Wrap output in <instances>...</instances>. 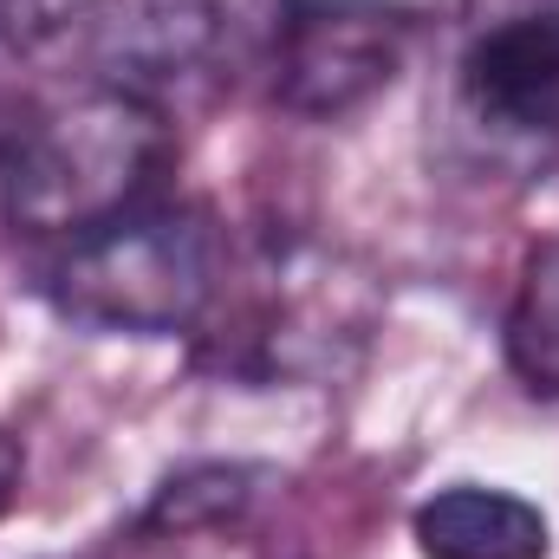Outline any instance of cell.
I'll use <instances>...</instances> for the list:
<instances>
[{
    "mask_svg": "<svg viewBox=\"0 0 559 559\" xmlns=\"http://www.w3.org/2000/svg\"><path fill=\"white\" fill-rule=\"evenodd\" d=\"M176 156L156 98L85 85L46 111H26L0 150V215L33 241H79L143 209Z\"/></svg>",
    "mask_w": 559,
    "mask_h": 559,
    "instance_id": "obj_1",
    "label": "cell"
},
{
    "mask_svg": "<svg viewBox=\"0 0 559 559\" xmlns=\"http://www.w3.org/2000/svg\"><path fill=\"white\" fill-rule=\"evenodd\" d=\"M13 124H20V118H7V111H0V150H7V138H13Z\"/></svg>",
    "mask_w": 559,
    "mask_h": 559,
    "instance_id": "obj_11",
    "label": "cell"
},
{
    "mask_svg": "<svg viewBox=\"0 0 559 559\" xmlns=\"http://www.w3.org/2000/svg\"><path fill=\"white\" fill-rule=\"evenodd\" d=\"M455 111L488 150L554 156L559 150V7L508 13L481 26L455 59Z\"/></svg>",
    "mask_w": 559,
    "mask_h": 559,
    "instance_id": "obj_5",
    "label": "cell"
},
{
    "mask_svg": "<svg viewBox=\"0 0 559 559\" xmlns=\"http://www.w3.org/2000/svg\"><path fill=\"white\" fill-rule=\"evenodd\" d=\"M299 0H79L66 39L92 85L156 98L169 85L267 79Z\"/></svg>",
    "mask_w": 559,
    "mask_h": 559,
    "instance_id": "obj_3",
    "label": "cell"
},
{
    "mask_svg": "<svg viewBox=\"0 0 559 559\" xmlns=\"http://www.w3.org/2000/svg\"><path fill=\"white\" fill-rule=\"evenodd\" d=\"M501 352H508V371L534 397H559V235L534 241L521 274H514V299H508V319H501Z\"/></svg>",
    "mask_w": 559,
    "mask_h": 559,
    "instance_id": "obj_7",
    "label": "cell"
},
{
    "mask_svg": "<svg viewBox=\"0 0 559 559\" xmlns=\"http://www.w3.org/2000/svg\"><path fill=\"white\" fill-rule=\"evenodd\" d=\"M20 475H26V455H20V442L0 429V514H7L13 495H20Z\"/></svg>",
    "mask_w": 559,
    "mask_h": 559,
    "instance_id": "obj_10",
    "label": "cell"
},
{
    "mask_svg": "<svg viewBox=\"0 0 559 559\" xmlns=\"http://www.w3.org/2000/svg\"><path fill=\"white\" fill-rule=\"evenodd\" d=\"M222 293V228L195 202H143L79 235L46 267L59 319L98 338H176L195 332Z\"/></svg>",
    "mask_w": 559,
    "mask_h": 559,
    "instance_id": "obj_2",
    "label": "cell"
},
{
    "mask_svg": "<svg viewBox=\"0 0 559 559\" xmlns=\"http://www.w3.org/2000/svg\"><path fill=\"white\" fill-rule=\"evenodd\" d=\"M66 20H72L66 0H0V59L46 46L52 33H66Z\"/></svg>",
    "mask_w": 559,
    "mask_h": 559,
    "instance_id": "obj_9",
    "label": "cell"
},
{
    "mask_svg": "<svg viewBox=\"0 0 559 559\" xmlns=\"http://www.w3.org/2000/svg\"><path fill=\"white\" fill-rule=\"evenodd\" d=\"M267 481L274 475L254 468V462H189V468H176L156 488V501L143 508L138 534H209V527H235L261 501Z\"/></svg>",
    "mask_w": 559,
    "mask_h": 559,
    "instance_id": "obj_8",
    "label": "cell"
},
{
    "mask_svg": "<svg viewBox=\"0 0 559 559\" xmlns=\"http://www.w3.org/2000/svg\"><path fill=\"white\" fill-rule=\"evenodd\" d=\"M423 559H554V527L527 495L455 481L411 514Z\"/></svg>",
    "mask_w": 559,
    "mask_h": 559,
    "instance_id": "obj_6",
    "label": "cell"
},
{
    "mask_svg": "<svg viewBox=\"0 0 559 559\" xmlns=\"http://www.w3.org/2000/svg\"><path fill=\"white\" fill-rule=\"evenodd\" d=\"M411 46L417 13L397 0H299L267 66V92L293 118L338 124L397 85Z\"/></svg>",
    "mask_w": 559,
    "mask_h": 559,
    "instance_id": "obj_4",
    "label": "cell"
}]
</instances>
